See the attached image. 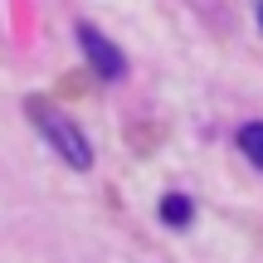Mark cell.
<instances>
[{
	"label": "cell",
	"mask_w": 263,
	"mask_h": 263,
	"mask_svg": "<svg viewBox=\"0 0 263 263\" xmlns=\"http://www.w3.org/2000/svg\"><path fill=\"white\" fill-rule=\"evenodd\" d=\"M239 151L263 171V122H244V127H239Z\"/></svg>",
	"instance_id": "cell-3"
},
{
	"label": "cell",
	"mask_w": 263,
	"mask_h": 263,
	"mask_svg": "<svg viewBox=\"0 0 263 263\" xmlns=\"http://www.w3.org/2000/svg\"><path fill=\"white\" fill-rule=\"evenodd\" d=\"M161 219H166V224H190V200L185 195H166V200H161Z\"/></svg>",
	"instance_id": "cell-4"
},
{
	"label": "cell",
	"mask_w": 263,
	"mask_h": 263,
	"mask_svg": "<svg viewBox=\"0 0 263 263\" xmlns=\"http://www.w3.org/2000/svg\"><path fill=\"white\" fill-rule=\"evenodd\" d=\"M25 112H29V122L44 132V141H49V146H54L73 171H88V166H93V146H88V137L78 132V122H73L68 112H59L54 103H39V98H29Z\"/></svg>",
	"instance_id": "cell-1"
},
{
	"label": "cell",
	"mask_w": 263,
	"mask_h": 263,
	"mask_svg": "<svg viewBox=\"0 0 263 263\" xmlns=\"http://www.w3.org/2000/svg\"><path fill=\"white\" fill-rule=\"evenodd\" d=\"M78 44H83V54H88V64L98 68V78H122L127 73V59H122V49L112 44V39L103 34L98 25H78Z\"/></svg>",
	"instance_id": "cell-2"
}]
</instances>
